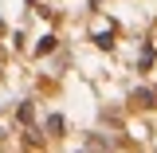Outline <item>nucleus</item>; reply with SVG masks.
Returning a JSON list of instances; mask_svg holds the SVG:
<instances>
[{"label": "nucleus", "mask_w": 157, "mask_h": 153, "mask_svg": "<svg viewBox=\"0 0 157 153\" xmlns=\"http://www.w3.org/2000/svg\"><path fill=\"white\" fill-rule=\"evenodd\" d=\"M134 98H137V102H141V106H153V90H137Z\"/></svg>", "instance_id": "nucleus-2"}, {"label": "nucleus", "mask_w": 157, "mask_h": 153, "mask_svg": "<svg viewBox=\"0 0 157 153\" xmlns=\"http://www.w3.org/2000/svg\"><path fill=\"white\" fill-rule=\"evenodd\" d=\"M51 47H55V39H51V36H43V39H39V47H36V51H39V55H47Z\"/></svg>", "instance_id": "nucleus-1"}, {"label": "nucleus", "mask_w": 157, "mask_h": 153, "mask_svg": "<svg viewBox=\"0 0 157 153\" xmlns=\"http://www.w3.org/2000/svg\"><path fill=\"white\" fill-rule=\"evenodd\" d=\"M47 130H51V134H59V130H63V118L51 114V118H47Z\"/></svg>", "instance_id": "nucleus-3"}]
</instances>
